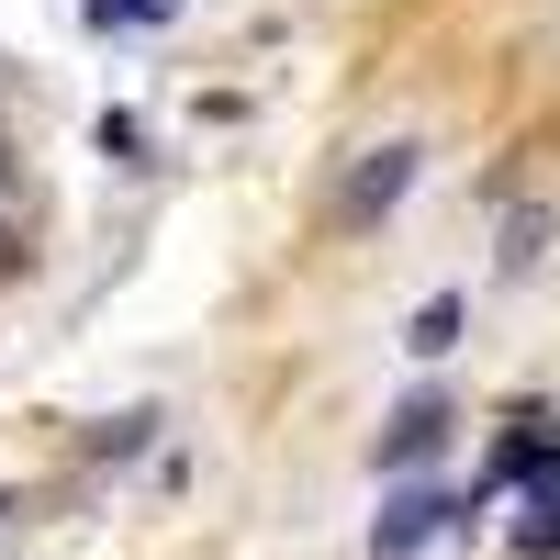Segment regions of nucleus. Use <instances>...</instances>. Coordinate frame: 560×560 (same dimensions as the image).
Here are the masks:
<instances>
[{"label":"nucleus","mask_w":560,"mask_h":560,"mask_svg":"<svg viewBox=\"0 0 560 560\" xmlns=\"http://www.w3.org/2000/svg\"><path fill=\"white\" fill-rule=\"evenodd\" d=\"M448 527H471V493H448V482H393V504L370 516V560H427V538H448Z\"/></svg>","instance_id":"obj_1"},{"label":"nucleus","mask_w":560,"mask_h":560,"mask_svg":"<svg viewBox=\"0 0 560 560\" xmlns=\"http://www.w3.org/2000/svg\"><path fill=\"white\" fill-rule=\"evenodd\" d=\"M538 471H560V415H549V404H516V415H504V438H493V459H482V482H471V504L516 493V482H538Z\"/></svg>","instance_id":"obj_2"},{"label":"nucleus","mask_w":560,"mask_h":560,"mask_svg":"<svg viewBox=\"0 0 560 560\" xmlns=\"http://www.w3.org/2000/svg\"><path fill=\"white\" fill-rule=\"evenodd\" d=\"M448 427H459V415H448V393H404L393 415H382V438H370V471H427V459L448 448Z\"/></svg>","instance_id":"obj_3"},{"label":"nucleus","mask_w":560,"mask_h":560,"mask_svg":"<svg viewBox=\"0 0 560 560\" xmlns=\"http://www.w3.org/2000/svg\"><path fill=\"white\" fill-rule=\"evenodd\" d=\"M415 168H427V147H404V135H393V147H370V158L337 179V224H382V213L415 191Z\"/></svg>","instance_id":"obj_4"},{"label":"nucleus","mask_w":560,"mask_h":560,"mask_svg":"<svg viewBox=\"0 0 560 560\" xmlns=\"http://www.w3.org/2000/svg\"><path fill=\"white\" fill-rule=\"evenodd\" d=\"M516 549H527V560H560V471L516 482Z\"/></svg>","instance_id":"obj_5"},{"label":"nucleus","mask_w":560,"mask_h":560,"mask_svg":"<svg viewBox=\"0 0 560 560\" xmlns=\"http://www.w3.org/2000/svg\"><path fill=\"white\" fill-rule=\"evenodd\" d=\"M79 23H90V34H168L179 0H79Z\"/></svg>","instance_id":"obj_6"},{"label":"nucleus","mask_w":560,"mask_h":560,"mask_svg":"<svg viewBox=\"0 0 560 560\" xmlns=\"http://www.w3.org/2000/svg\"><path fill=\"white\" fill-rule=\"evenodd\" d=\"M404 348H415V359H448V348H459V292H427V303H415Z\"/></svg>","instance_id":"obj_7"},{"label":"nucleus","mask_w":560,"mask_h":560,"mask_svg":"<svg viewBox=\"0 0 560 560\" xmlns=\"http://www.w3.org/2000/svg\"><path fill=\"white\" fill-rule=\"evenodd\" d=\"M538 258H549V213H516V224H504V247H493V269H504V280H527Z\"/></svg>","instance_id":"obj_8"},{"label":"nucleus","mask_w":560,"mask_h":560,"mask_svg":"<svg viewBox=\"0 0 560 560\" xmlns=\"http://www.w3.org/2000/svg\"><path fill=\"white\" fill-rule=\"evenodd\" d=\"M147 438H158V415H147V404H135V415H113V427H102V438H90V448H102V459H135V448H147Z\"/></svg>","instance_id":"obj_9"},{"label":"nucleus","mask_w":560,"mask_h":560,"mask_svg":"<svg viewBox=\"0 0 560 560\" xmlns=\"http://www.w3.org/2000/svg\"><path fill=\"white\" fill-rule=\"evenodd\" d=\"M102 147H113L124 168H147V124H135V113H102Z\"/></svg>","instance_id":"obj_10"},{"label":"nucleus","mask_w":560,"mask_h":560,"mask_svg":"<svg viewBox=\"0 0 560 560\" xmlns=\"http://www.w3.org/2000/svg\"><path fill=\"white\" fill-rule=\"evenodd\" d=\"M0 280H23V224H0Z\"/></svg>","instance_id":"obj_11"},{"label":"nucleus","mask_w":560,"mask_h":560,"mask_svg":"<svg viewBox=\"0 0 560 560\" xmlns=\"http://www.w3.org/2000/svg\"><path fill=\"white\" fill-rule=\"evenodd\" d=\"M0 179H12V147H0Z\"/></svg>","instance_id":"obj_12"}]
</instances>
